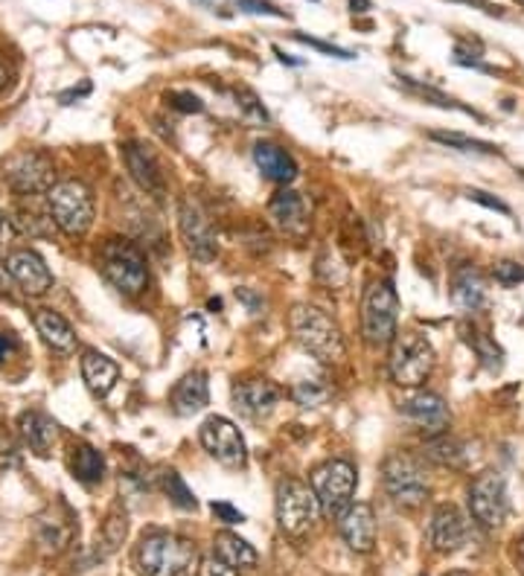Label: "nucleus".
I'll use <instances>...</instances> for the list:
<instances>
[{"mask_svg": "<svg viewBox=\"0 0 524 576\" xmlns=\"http://www.w3.org/2000/svg\"><path fill=\"white\" fill-rule=\"evenodd\" d=\"M492 274H495V280H499L501 285L524 283V266L522 262H513V259H504V262H499Z\"/></svg>", "mask_w": 524, "mask_h": 576, "instance_id": "40", "label": "nucleus"}, {"mask_svg": "<svg viewBox=\"0 0 524 576\" xmlns=\"http://www.w3.org/2000/svg\"><path fill=\"white\" fill-rule=\"evenodd\" d=\"M469 343H472L475 352L481 355V361H483V364H487V368L501 370V350H499V347H495V343L490 341V338H487V335L472 332V335H469Z\"/></svg>", "mask_w": 524, "mask_h": 576, "instance_id": "36", "label": "nucleus"}, {"mask_svg": "<svg viewBox=\"0 0 524 576\" xmlns=\"http://www.w3.org/2000/svg\"><path fill=\"white\" fill-rule=\"evenodd\" d=\"M339 533L355 553H371L376 544V516L371 504H350L339 516Z\"/></svg>", "mask_w": 524, "mask_h": 576, "instance_id": "19", "label": "nucleus"}, {"mask_svg": "<svg viewBox=\"0 0 524 576\" xmlns=\"http://www.w3.org/2000/svg\"><path fill=\"white\" fill-rule=\"evenodd\" d=\"M452 301L460 306L464 312H475L478 306H483V283L481 276L475 274V271H460L455 276V289H452Z\"/></svg>", "mask_w": 524, "mask_h": 576, "instance_id": "29", "label": "nucleus"}, {"mask_svg": "<svg viewBox=\"0 0 524 576\" xmlns=\"http://www.w3.org/2000/svg\"><path fill=\"white\" fill-rule=\"evenodd\" d=\"M178 227H181V236H184L186 251L193 253L198 262H213V259H216V253H219L216 234H213L210 222L204 216V210L198 207L193 199L181 201V210H178Z\"/></svg>", "mask_w": 524, "mask_h": 576, "instance_id": "13", "label": "nucleus"}, {"mask_svg": "<svg viewBox=\"0 0 524 576\" xmlns=\"http://www.w3.org/2000/svg\"><path fill=\"white\" fill-rule=\"evenodd\" d=\"M195 560V544L172 533H149L135 551V565L144 576H181Z\"/></svg>", "mask_w": 524, "mask_h": 576, "instance_id": "2", "label": "nucleus"}, {"mask_svg": "<svg viewBox=\"0 0 524 576\" xmlns=\"http://www.w3.org/2000/svg\"><path fill=\"white\" fill-rule=\"evenodd\" d=\"M128 533V524H126V512L119 510V507H114V510L109 512V518H105V524H102V533L100 539H96V544H102V556H109V553H114L123 544V539H126Z\"/></svg>", "mask_w": 524, "mask_h": 576, "instance_id": "31", "label": "nucleus"}, {"mask_svg": "<svg viewBox=\"0 0 524 576\" xmlns=\"http://www.w3.org/2000/svg\"><path fill=\"white\" fill-rule=\"evenodd\" d=\"M399 414L432 434H443V428L448 426V408L437 393H408L406 399L399 402Z\"/></svg>", "mask_w": 524, "mask_h": 576, "instance_id": "18", "label": "nucleus"}, {"mask_svg": "<svg viewBox=\"0 0 524 576\" xmlns=\"http://www.w3.org/2000/svg\"><path fill=\"white\" fill-rule=\"evenodd\" d=\"M309 484H312V493L323 516L339 518L353 504L358 477H355L353 463H348V460H327L323 466L315 468Z\"/></svg>", "mask_w": 524, "mask_h": 576, "instance_id": "5", "label": "nucleus"}, {"mask_svg": "<svg viewBox=\"0 0 524 576\" xmlns=\"http://www.w3.org/2000/svg\"><path fill=\"white\" fill-rule=\"evenodd\" d=\"M390 379L402 387H417L434 368V347L420 332H402L390 352Z\"/></svg>", "mask_w": 524, "mask_h": 576, "instance_id": "9", "label": "nucleus"}, {"mask_svg": "<svg viewBox=\"0 0 524 576\" xmlns=\"http://www.w3.org/2000/svg\"><path fill=\"white\" fill-rule=\"evenodd\" d=\"M7 82H9V65L3 59H0V91L7 88Z\"/></svg>", "mask_w": 524, "mask_h": 576, "instance_id": "49", "label": "nucleus"}, {"mask_svg": "<svg viewBox=\"0 0 524 576\" xmlns=\"http://www.w3.org/2000/svg\"><path fill=\"white\" fill-rule=\"evenodd\" d=\"M82 379H86L88 391H91L93 396H109L111 387H114L119 379V368L109 355L88 350L82 352Z\"/></svg>", "mask_w": 524, "mask_h": 576, "instance_id": "26", "label": "nucleus"}, {"mask_svg": "<svg viewBox=\"0 0 524 576\" xmlns=\"http://www.w3.org/2000/svg\"><path fill=\"white\" fill-rule=\"evenodd\" d=\"M47 207L68 236H86L93 227V192L82 181H61L47 192Z\"/></svg>", "mask_w": 524, "mask_h": 576, "instance_id": "4", "label": "nucleus"}, {"mask_svg": "<svg viewBox=\"0 0 524 576\" xmlns=\"http://www.w3.org/2000/svg\"><path fill=\"white\" fill-rule=\"evenodd\" d=\"M321 507L315 498L312 486H306L304 481H280L277 486V524L280 530L292 539L306 535L312 530L315 518H318Z\"/></svg>", "mask_w": 524, "mask_h": 576, "instance_id": "7", "label": "nucleus"}, {"mask_svg": "<svg viewBox=\"0 0 524 576\" xmlns=\"http://www.w3.org/2000/svg\"><path fill=\"white\" fill-rule=\"evenodd\" d=\"M198 440H202L204 451H207L213 460H219L221 466L242 468L248 463L246 437H242V431H239L230 419L207 417L202 422Z\"/></svg>", "mask_w": 524, "mask_h": 576, "instance_id": "10", "label": "nucleus"}, {"mask_svg": "<svg viewBox=\"0 0 524 576\" xmlns=\"http://www.w3.org/2000/svg\"><path fill=\"white\" fill-rule=\"evenodd\" d=\"M237 105L239 111L246 114V120H251V123H269V111L262 109V102L260 97H257L251 88H237Z\"/></svg>", "mask_w": 524, "mask_h": 576, "instance_id": "35", "label": "nucleus"}, {"mask_svg": "<svg viewBox=\"0 0 524 576\" xmlns=\"http://www.w3.org/2000/svg\"><path fill=\"white\" fill-rule=\"evenodd\" d=\"M7 280H9L7 262H0V294H7Z\"/></svg>", "mask_w": 524, "mask_h": 576, "instance_id": "50", "label": "nucleus"}, {"mask_svg": "<svg viewBox=\"0 0 524 576\" xmlns=\"http://www.w3.org/2000/svg\"><path fill=\"white\" fill-rule=\"evenodd\" d=\"M295 38H297V42H300V44H306V47H312V50L323 53V56H332V59H344V61L355 59L353 53L344 50V47H335V44H327V42H321V38H312V35L297 33Z\"/></svg>", "mask_w": 524, "mask_h": 576, "instance_id": "38", "label": "nucleus"}, {"mask_svg": "<svg viewBox=\"0 0 524 576\" xmlns=\"http://www.w3.org/2000/svg\"><path fill=\"white\" fill-rule=\"evenodd\" d=\"M397 315H399V297L394 292V285L379 280L371 283V289L364 292L362 301V335L371 347H385L394 341L397 335Z\"/></svg>", "mask_w": 524, "mask_h": 576, "instance_id": "6", "label": "nucleus"}, {"mask_svg": "<svg viewBox=\"0 0 524 576\" xmlns=\"http://www.w3.org/2000/svg\"><path fill=\"white\" fill-rule=\"evenodd\" d=\"M466 539H469V527L464 512L457 510L455 504H440L429 524V544L437 553H455L464 547Z\"/></svg>", "mask_w": 524, "mask_h": 576, "instance_id": "16", "label": "nucleus"}, {"mask_svg": "<svg viewBox=\"0 0 524 576\" xmlns=\"http://www.w3.org/2000/svg\"><path fill=\"white\" fill-rule=\"evenodd\" d=\"M210 510L213 516L219 518L221 524H242V521H246V512H239L237 507H230L228 501H213Z\"/></svg>", "mask_w": 524, "mask_h": 576, "instance_id": "44", "label": "nucleus"}, {"mask_svg": "<svg viewBox=\"0 0 524 576\" xmlns=\"http://www.w3.org/2000/svg\"><path fill=\"white\" fill-rule=\"evenodd\" d=\"M522 3H524V0H522Z\"/></svg>", "mask_w": 524, "mask_h": 576, "instance_id": "54", "label": "nucleus"}, {"mask_svg": "<svg viewBox=\"0 0 524 576\" xmlns=\"http://www.w3.org/2000/svg\"><path fill=\"white\" fill-rule=\"evenodd\" d=\"M254 163L260 172L274 184H292L297 178V163L286 149H280L277 143H257L254 146Z\"/></svg>", "mask_w": 524, "mask_h": 576, "instance_id": "25", "label": "nucleus"}, {"mask_svg": "<svg viewBox=\"0 0 524 576\" xmlns=\"http://www.w3.org/2000/svg\"><path fill=\"white\" fill-rule=\"evenodd\" d=\"M353 12H371V0H350Z\"/></svg>", "mask_w": 524, "mask_h": 576, "instance_id": "48", "label": "nucleus"}, {"mask_svg": "<svg viewBox=\"0 0 524 576\" xmlns=\"http://www.w3.org/2000/svg\"><path fill=\"white\" fill-rule=\"evenodd\" d=\"M213 544H216V556H221L233 568H254L257 565V551L237 533H219Z\"/></svg>", "mask_w": 524, "mask_h": 576, "instance_id": "28", "label": "nucleus"}, {"mask_svg": "<svg viewBox=\"0 0 524 576\" xmlns=\"http://www.w3.org/2000/svg\"><path fill=\"white\" fill-rule=\"evenodd\" d=\"M12 222H15L21 234H30V236H47L50 234V225H56L50 216V207L44 210V213H38V210H33V204L18 207Z\"/></svg>", "mask_w": 524, "mask_h": 576, "instance_id": "33", "label": "nucleus"}, {"mask_svg": "<svg viewBox=\"0 0 524 576\" xmlns=\"http://www.w3.org/2000/svg\"><path fill=\"white\" fill-rule=\"evenodd\" d=\"M35 539L47 556H59L73 539V516L68 512L61 518L56 510H47L44 516L35 518Z\"/></svg>", "mask_w": 524, "mask_h": 576, "instance_id": "24", "label": "nucleus"}, {"mask_svg": "<svg viewBox=\"0 0 524 576\" xmlns=\"http://www.w3.org/2000/svg\"><path fill=\"white\" fill-rule=\"evenodd\" d=\"M425 458H432L434 463H443V466H464L466 451L448 434H437L425 443Z\"/></svg>", "mask_w": 524, "mask_h": 576, "instance_id": "30", "label": "nucleus"}, {"mask_svg": "<svg viewBox=\"0 0 524 576\" xmlns=\"http://www.w3.org/2000/svg\"><path fill=\"white\" fill-rule=\"evenodd\" d=\"M280 387L269 379H248L233 387V408L239 414H246L251 419L269 417L271 410L277 408Z\"/></svg>", "mask_w": 524, "mask_h": 576, "instance_id": "20", "label": "nucleus"}, {"mask_svg": "<svg viewBox=\"0 0 524 576\" xmlns=\"http://www.w3.org/2000/svg\"><path fill=\"white\" fill-rule=\"evenodd\" d=\"M123 160H126V169L132 181H135L146 195L152 199H163L167 195V181H163L161 163L155 160V155L149 149H144L140 143H123Z\"/></svg>", "mask_w": 524, "mask_h": 576, "instance_id": "15", "label": "nucleus"}, {"mask_svg": "<svg viewBox=\"0 0 524 576\" xmlns=\"http://www.w3.org/2000/svg\"><path fill=\"white\" fill-rule=\"evenodd\" d=\"M18 350V341L9 332H0V361L12 359V352Z\"/></svg>", "mask_w": 524, "mask_h": 576, "instance_id": "47", "label": "nucleus"}, {"mask_svg": "<svg viewBox=\"0 0 524 576\" xmlns=\"http://www.w3.org/2000/svg\"><path fill=\"white\" fill-rule=\"evenodd\" d=\"M446 576H472V574H466V571H452V574H446Z\"/></svg>", "mask_w": 524, "mask_h": 576, "instance_id": "51", "label": "nucleus"}, {"mask_svg": "<svg viewBox=\"0 0 524 576\" xmlns=\"http://www.w3.org/2000/svg\"><path fill=\"white\" fill-rule=\"evenodd\" d=\"M207 402H210V384H207L204 370L186 373L170 393V405L178 417H193V414L207 408Z\"/></svg>", "mask_w": 524, "mask_h": 576, "instance_id": "21", "label": "nucleus"}, {"mask_svg": "<svg viewBox=\"0 0 524 576\" xmlns=\"http://www.w3.org/2000/svg\"><path fill=\"white\" fill-rule=\"evenodd\" d=\"M271 222L280 227V234L292 236V239H304L309 234V207L300 192L280 190L269 204Z\"/></svg>", "mask_w": 524, "mask_h": 576, "instance_id": "17", "label": "nucleus"}, {"mask_svg": "<svg viewBox=\"0 0 524 576\" xmlns=\"http://www.w3.org/2000/svg\"><path fill=\"white\" fill-rule=\"evenodd\" d=\"M242 12H251V15H271V18H288L280 7H274L271 0H239L237 3Z\"/></svg>", "mask_w": 524, "mask_h": 576, "instance_id": "41", "label": "nucleus"}, {"mask_svg": "<svg viewBox=\"0 0 524 576\" xmlns=\"http://www.w3.org/2000/svg\"><path fill=\"white\" fill-rule=\"evenodd\" d=\"M292 396H295L297 405H304V408H315V405H321V402L330 396V391L318 382H300L295 391H292Z\"/></svg>", "mask_w": 524, "mask_h": 576, "instance_id": "37", "label": "nucleus"}, {"mask_svg": "<svg viewBox=\"0 0 524 576\" xmlns=\"http://www.w3.org/2000/svg\"><path fill=\"white\" fill-rule=\"evenodd\" d=\"M161 481H163V493L170 495V501L175 504L178 510H195V507H198L193 489L184 484V477L178 475L175 468H167Z\"/></svg>", "mask_w": 524, "mask_h": 576, "instance_id": "34", "label": "nucleus"}, {"mask_svg": "<svg viewBox=\"0 0 524 576\" xmlns=\"http://www.w3.org/2000/svg\"><path fill=\"white\" fill-rule=\"evenodd\" d=\"M519 553H522V562H524V535L519 539Z\"/></svg>", "mask_w": 524, "mask_h": 576, "instance_id": "52", "label": "nucleus"}, {"mask_svg": "<svg viewBox=\"0 0 524 576\" xmlns=\"http://www.w3.org/2000/svg\"><path fill=\"white\" fill-rule=\"evenodd\" d=\"M198 574L202 576H239L237 568L228 565V562L221 560V556H207V560H202V568H198Z\"/></svg>", "mask_w": 524, "mask_h": 576, "instance_id": "42", "label": "nucleus"}, {"mask_svg": "<svg viewBox=\"0 0 524 576\" xmlns=\"http://www.w3.org/2000/svg\"><path fill=\"white\" fill-rule=\"evenodd\" d=\"M7 271L9 276L15 280L18 289L30 297H42V294L50 292L53 274L47 262L30 248H21V251H12L7 257Z\"/></svg>", "mask_w": 524, "mask_h": 576, "instance_id": "14", "label": "nucleus"}, {"mask_svg": "<svg viewBox=\"0 0 524 576\" xmlns=\"http://www.w3.org/2000/svg\"><path fill=\"white\" fill-rule=\"evenodd\" d=\"M292 335L300 343V350L315 355L318 361H341L344 359V338H341L339 324L327 312L297 303L292 309Z\"/></svg>", "mask_w": 524, "mask_h": 576, "instance_id": "1", "label": "nucleus"}, {"mask_svg": "<svg viewBox=\"0 0 524 576\" xmlns=\"http://www.w3.org/2000/svg\"><path fill=\"white\" fill-rule=\"evenodd\" d=\"M469 510L483 527H501L508 518V484L499 472H483L469 486Z\"/></svg>", "mask_w": 524, "mask_h": 576, "instance_id": "12", "label": "nucleus"}, {"mask_svg": "<svg viewBox=\"0 0 524 576\" xmlns=\"http://www.w3.org/2000/svg\"><path fill=\"white\" fill-rule=\"evenodd\" d=\"M35 332L42 335V341L50 347L53 352H59V355H70V352H77V332H73V326L68 320L61 318L59 312L53 309H38L35 312Z\"/></svg>", "mask_w": 524, "mask_h": 576, "instance_id": "23", "label": "nucleus"}, {"mask_svg": "<svg viewBox=\"0 0 524 576\" xmlns=\"http://www.w3.org/2000/svg\"><path fill=\"white\" fill-rule=\"evenodd\" d=\"M466 199L475 201V204H481V207L495 210V213H504V216H510V207H508V204H504V201H501V199H495V195H490V192L469 190V192H466Z\"/></svg>", "mask_w": 524, "mask_h": 576, "instance_id": "43", "label": "nucleus"}, {"mask_svg": "<svg viewBox=\"0 0 524 576\" xmlns=\"http://www.w3.org/2000/svg\"><path fill=\"white\" fill-rule=\"evenodd\" d=\"M70 472L86 486L100 484L102 477H105V458L93 445H73V451H70Z\"/></svg>", "mask_w": 524, "mask_h": 576, "instance_id": "27", "label": "nucleus"}, {"mask_svg": "<svg viewBox=\"0 0 524 576\" xmlns=\"http://www.w3.org/2000/svg\"><path fill=\"white\" fill-rule=\"evenodd\" d=\"M0 222H3V216H0Z\"/></svg>", "mask_w": 524, "mask_h": 576, "instance_id": "53", "label": "nucleus"}, {"mask_svg": "<svg viewBox=\"0 0 524 576\" xmlns=\"http://www.w3.org/2000/svg\"><path fill=\"white\" fill-rule=\"evenodd\" d=\"M96 268L123 294H140L149 283L144 253L128 239H105L96 253Z\"/></svg>", "mask_w": 524, "mask_h": 576, "instance_id": "3", "label": "nucleus"}, {"mask_svg": "<svg viewBox=\"0 0 524 576\" xmlns=\"http://www.w3.org/2000/svg\"><path fill=\"white\" fill-rule=\"evenodd\" d=\"M15 458H18L15 440H12L7 431H0V463H15Z\"/></svg>", "mask_w": 524, "mask_h": 576, "instance_id": "45", "label": "nucleus"}, {"mask_svg": "<svg viewBox=\"0 0 524 576\" xmlns=\"http://www.w3.org/2000/svg\"><path fill=\"white\" fill-rule=\"evenodd\" d=\"M88 93H91V82H82L79 88H70V91L59 93V102L61 105H73V100H82Z\"/></svg>", "mask_w": 524, "mask_h": 576, "instance_id": "46", "label": "nucleus"}, {"mask_svg": "<svg viewBox=\"0 0 524 576\" xmlns=\"http://www.w3.org/2000/svg\"><path fill=\"white\" fill-rule=\"evenodd\" d=\"M434 143H443L448 149L457 151H475V155H499V146H492V143H483L478 137H469V134L460 132H432Z\"/></svg>", "mask_w": 524, "mask_h": 576, "instance_id": "32", "label": "nucleus"}, {"mask_svg": "<svg viewBox=\"0 0 524 576\" xmlns=\"http://www.w3.org/2000/svg\"><path fill=\"white\" fill-rule=\"evenodd\" d=\"M381 481H385V493L397 507L414 510L429 498V477H425L420 460H414L411 454H394L385 460Z\"/></svg>", "mask_w": 524, "mask_h": 576, "instance_id": "8", "label": "nucleus"}, {"mask_svg": "<svg viewBox=\"0 0 524 576\" xmlns=\"http://www.w3.org/2000/svg\"><path fill=\"white\" fill-rule=\"evenodd\" d=\"M167 102L175 111H184V114H202L204 111V102L190 91H170L167 93Z\"/></svg>", "mask_w": 524, "mask_h": 576, "instance_id": "39", "label": "nucleus"}, {"mask_svg": "<svg viewBox=\"0 0 524 576\" xmlns=\"http://www.w3.org/2000/svg\"><path fill=\"white\" fill-rule=\"evenodd\" d=\"M3 181L21 195H42L53 187V160L42 151H18L3 163Z\"/></svg>", "mask_w": 524, "mask_h": 576, "instance_id": "11", "label": "nucleus"}, {"mask_svg": "<svg viewBox=\"0 0 524 576\" xmlns=\"http://www.w3.org/2000/svg\"><path fill=\"white\" fill-rule=\"evenodd\" d=\"M18 434H21V443L33 451V454L47 458L53 443H56V422L47 414H42V410H24L18 417Z\"/></svg>", "mask_w": 524, "mask_h": 576, "instance_id": "22", "label": "nucleus"}]
</instances>
